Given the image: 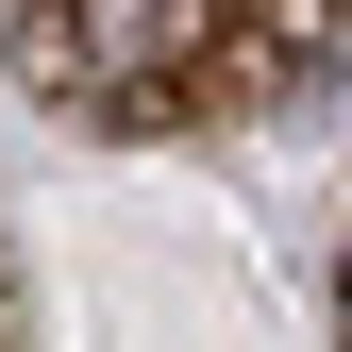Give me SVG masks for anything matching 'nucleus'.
<instances>
[{
	"label": "nucleus",
	"mask_w": 352,
	"mask_h": 352,
	"mask_svg": "<svg viewBox=\"0 0 352 352\" xmlns=\"http://www.w3.org/2000/svg\"><path fill=\"white\" fill-rule=\"evenodd\" d=\"M201 34H218V0H67L84 84H168V67H201Z\"/></svg>",
	"instance_id": "1"
},
{
	"label": "nucleus",
	"mask_w": 352,
	"mask_h": 352,
	"mask_svg": "<svg viewBox=\"0 0 352 352\" xmlns=\"http://www.w3.org/2000/svg\"><path fill=\"white\" fill-rule=\"evenodd\" d=\"M336 319H352V235H336Z\"/></svg>",
	"instance_id": "2"
}]
</instances>
